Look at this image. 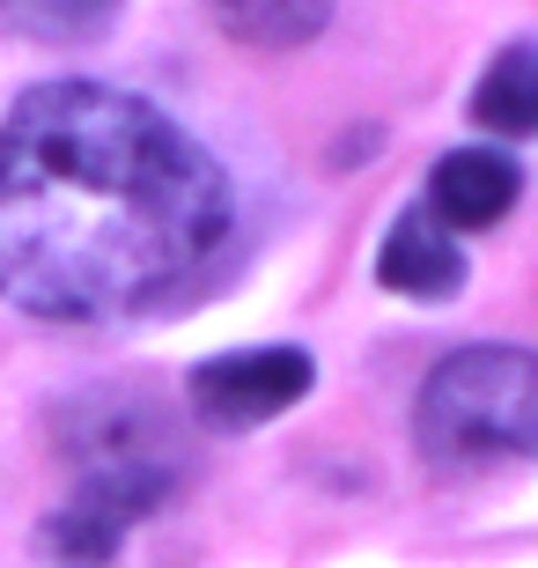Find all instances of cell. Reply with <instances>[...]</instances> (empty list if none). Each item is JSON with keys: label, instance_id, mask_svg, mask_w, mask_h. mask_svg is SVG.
Wrapping results in <instances>:
<instances>
[{"label": "cell", "instance_id": "obj_2", "mask_svg": "<svg viewBox=\"0 0 538 568\" xmlns=\"http://www.w3.org/2000/svg\"><path fill=\"white\" fill-rule=\"evenodd\" d=\"M414 436L435 465H487V458H531L538 443V362L531 347H457L420 384Z\"/></svg>", "mask_w": 538, "mask_h": 568}, {"label": "cell", "instance_id": "obj_3", "mask_svg": "<svg viewBox=\"0 0 538 568\" xmlns=\"http://www.w3.org/2000/svg\"><path fill=\"white\" fill-rule=\"evenodd\" d=\"M74 450H82V487L67 495V509H52L44 554L60 568H104L125 547V531L177 487V458L148 436L141 414L82 422L74 428Z\"/></svg>", "mask_w": 538, "mask_h": 568}, {"label": "cell", "instance_id": "obj_9", "mask_svg": "<svg viewBox=\"0 0 538 568\" xmlns=\"http://www.w3.org/2000/svg\"><path fill=\"white\" fill-rule=\"evenodd\" d=\"M119 0H0V16L30 38H97Z\"/></svg>", "mask_w": 538, "mask_h": 568}, {"label": "cell", "instance_id": "obj_8", "mask_svg": "<svg viewBox=\"0 0 538 568\" xmlns=\"http://www.w3.org/2000/svg\"><path fill=\"white\" fill-rule=\"evenodd\" d=\"M473 119L495 133H531L538 126V52L531 44H501V60L479 74Z\"/></svg>", "mask_w": 538, "mask_h": 568}, {"label": "cell", "instance_id": "obj_4", "mask_svg": "<svg viewBox=\"0 0 538 568\" xmlns=\"http://www.w3.org/2000/svg\"><path fill=\"white\" fill-rule=\"evenodd\" d=\"M317 384V362L303 347H236L192 369V414L207 428H258L288 414Z\"/></svg>", "mask_w": 538, "mask_h": 568}, {"label": "cell", "instance_id": "obj_5", "mask_svg": "<svg viewBox=\"0 0 538 568\" xmlns=\"http://www.w3.org/2000/svg\"><path fill=\"white\" fill-rule=\"evenodd\" d=\"M517 192H524L517 155H501V148H450L435 163L428 214L443 230H495L501 214L517 207Z\"/></svg>", "mask_w": 538, "mask_h": 568}, {"label": "cell", "instance_id": "obj_7", "mask_svg": "<svg viewBox=\"0 0 538 568\" xmlns=\"http://www.w3.org/2000/svg\"><path fill=\"white\" fill-rule=\"evenodd\" d=\"M200 8L236 44H258V52H295L332 22V0H200Z\"/></svg>", "mask_w": 538, "mask_h": 568}, {"label": "cell", "instance_id": "obj_6", "mask_svg": "<svg viewBox=\"0 0 538 568\" xmlns=\"http://www.w3.org/2000/svg\"><path fill=\"white\" fill-rule=\"evenodd\" d=\"M376 281L392 295H420V303H443V295L465 288V252H457V236L435 222V214H398L392 236H384V252H376Z\"/></svg>", "mask_w": 538, "mask_h": 568}, {"label": "cell", "instance_id": "obj_1", "mask_svg": "<svg viewBox=\"0 0 538 568\" xmlns=\"http://www.w3.org/2000/svg\"><path fill=\"white\" fill-rule=\"evenodd\" d=\"M236 230L222 163L111 82H38L0 119V295L97 325L163 303Z\"/></svg>", "mask_w": 538, "mask_h": 568}]
</instances>
